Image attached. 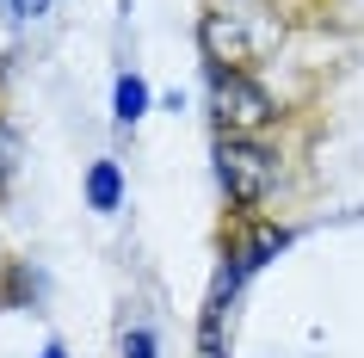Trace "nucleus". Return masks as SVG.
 Segmentation results:
<instances>
[{"label":"nucleus","instance_id":"nucleus-8","mask_svg":"<svg viewBox=\"0 0 364 358\" xmlns=\"http://www.w3.org/2000/svg\"><path fill=\"white\" fill-rule=\"evenodd\" d=\"M43 358H62V346H43Z\"/></svg>","mask_w":364,"mask_h":358},{"label":"nucleus","instance_id":"nucleus-5","mask_svg":"<svg viewBox=\"0 0 364 358\" xmlns=\"http://www.w3.org/2000/svg\"><path fill=\"white\" fill-rule=\"evenodd\" d=\"M142 105H149V87H142L136 75H124V80H117V124H136Z\"/></svg>","mask_w":364,"mask_h":358},{"label":"nucleus","instance_id":"nucleus-6","mask_svg":"<svg viewBox=\"0 0 364 358\" xmlns=\"http://www.w3.org/2000/svg\"><path fill=\"white\" fill-rule=\"evenodd\" d=\"M124 358H154V334L149 327H136V334L124 339Z\"/></svg>","mask_w":364,"mask_h":358},{"label":"nucleus","instance_id":"nucleus-4","mask_svg":"<svg viewBox=\"0 0 364 358\" xmlns=\"http://www.w3.org/2000/svg\"><path fill=\"white\" fill-rule=\"evenodd\" d=\"M87 198H93V210H117V198H124V179H117L112 161H99L93 179H87Z\"/></svg>","mask_w":364,"mask_h":358},{"label":"nucleus","instance_id":"nucleus-7","mask_svg":"<svg viewBox=\"0 0 364 358\" xmlns=\"http://www.w3.org/2000/svg\"><path fill=\"white\" fill-rule=\"evenodd\" d=\"M6 13H13V19H43L50 0H6Z\"/></svg>","mask_w":364,"mask_h":358},{"label":"nucleus","instance_id":"nucleus-2","mask_svg":"<svg viewBox=\"0 0 364 358\" xmlns=\"http://www.w3.org/2000/svg\"><path fill=\"white\" fill-rule=\"evenodd\" d=\"M216 179L229 191L235 204H259L272 186H278V154L247 142V136H223V149H216Z\"/></svg>","mask_w":364,"mask_h":358},{"label":"nucleus","instance_id":"nucleus-3","mask_svg":"<svg viewBox=\"0 0 364 358\" xmlns=\"http://www.w3.org/2000/svg\"><path fill=\"white\" fill-rule=\"evenodd\" d=\"M210 105H216V124H223L229 136H253V130H266L272 117H278L272 93L259 87V80H247L241 68H216V80H210Z\"/></svg>","mask_w":364,"mask_h":358},{"label":"nucleus","instance_id":"nucleus-1","mask_svg":"<svg viewBox=\"0 0 364 358\" xmlns=\"http://www.w3.org/2000/svg\"><path fill=\"white\" fill-rule=\"evenodd\" d=\"M198 38H204V50H210L216 68H247V62H266L272 50H278L284 25H278V13H259L247 0H229V6L204 13Z\"/></svg>","mask_w":364,"mask_h":358}]
</instances>
